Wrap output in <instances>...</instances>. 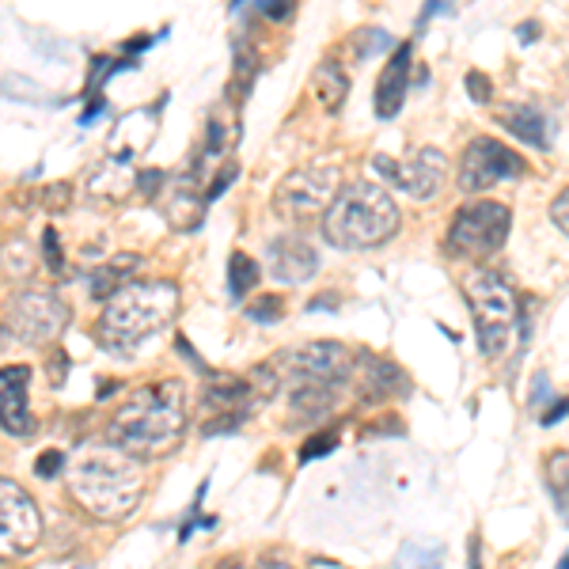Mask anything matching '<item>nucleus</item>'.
<instances>
[{
	"instance_id": "nucleus-32",
	"label": "nucleus",
	"mask_w": 569,
	"mask_h": 569,
	"mask_svg": "<svg viewBox=\"0 0 569 569\" xmlns=\"http://www.w3.org/2000/svg\"><path fill=\"white\" fill-rule=\"evenodd\" d=\"M259 12H262V16H270V20H284V16L292 12V4H284V0H262Z\"/></svg>"
},
{
	"instance_id": "nucleus-6",
	"label": "nucleus",
	"mask_w": 569,
	"mask_h": 569,
	"mask_svg": "<svg viewBox=\"0 0 569 569\" xmlns=\"http://www.w3.org/2000/svg\"><path fill=\"white\" fill-rule=\"evenodd\" d=\"M463 292H467V305H471L475 338H479L482 357H501L505 346H509L512 323L520 316L509 281L498 270H471L463 278Z\"/></svg>"
},
{
	"instance_id": "nucleus-25",
	"label": "nucleus",
	"mask_w": 569,
	"mask_h": 569,
	"mask_svg": "<svg viewBox=\"0 0 569 569\" xmlns=\"http://www.w3.org/2000/svg\"><path fill=\"white\" fill-rule=\"evenodd\" d=\"M42 259L50 262L53 273L66 270V259H61V243H58V232H53V228H46V236H42Z\"/></svg>"
},
{
	"instance_id": "nucleus-36",
	"label": "nucleus",
	"mask_w": 569,
	"mask_h": 569,
	"mask_svg": "<svg viewBox=\"0 0 569 569\" xmlns=\"http://www.w3.org/2000/svg\"><path fill=\"white\" fill-rule=\"evenodd\" d=\"M536 39H539V27L536 23H520V46H528Z\"/></svg>"
},
{
	"instance_id": "nucleus-5",
	"label": "nucleus",
	"mask_w": 569,
	"mask_h": 569,
	"mask_svg": "<svg viewBox=\"0 0 569 569\" xmlns=\"http://www.w3.org/2000/svg\"><path fill=\"white\" fill-rule=\"evenodd\" d=\"M399 206L388 190L357 179L338 194L330 213L323 217V236L338 251H376L399 232Z\"/></svg>"
},
{
	"instance_id": "nucleus-39",
	"label": "nucleus",
	"mask_w": 569,
	"mask_h": 569,
	"mask_svg": "<svg viewBox=\"0 0 569 569\" xmlns=\"http://www.w3.org/2000/svg\"><path fill=\"white\" fill-rule=\"evenodd\" d=\"M555 569H569V547H566V555H562V562H558Z\"/></svg>"
},
{
	"instance_id": "nucleus-9",
	"label": "nucleus",
	"mask_w": 569,
	"mask_h": 569,
	"mask_svg": "<svg viewBox=\"0 0 569 569\" xmlns=\"http://www.w3.org/2000/svg\"><path fill=\"white\" fill-rule=\"evenodd\" d=\"M525 160L501 144L498 137H471L460 156V171H456V187L463 194H482V190L498 187V182L525 176Z\"/></svg>"
},
{
	"instance_id": "nucleus-24",
	"label": "nucleus",
	"mask_w": 569,
	"mask_h": 569,
	"mask_svg": "<svg viewBox=\"0 0 569 569\" xmlns=\"http://www.w3.org/2000/svg\"><path fill=\"white\" fill-rule=\"evenodd\" d=\"M66 467H69V460L61 452H42L39 460H34V475H39V479H58Z\"/></svg>"
},
{
	"instance_id": "nucleus-35",
	"label": "nucleus",
	"mask_w": 569,
	"mask_h": 569,
	"mask_svg": "<svg viewBox=\"0 0 569 569\" xmlns=\"http://www.w3.org/2000/svg\"><path fill=\"white\" fill-rule=\"evenodd\" d=\"M467 569H482V543H479V536L467 539Z\"/></svg>"
},
{
	"instance_id": "nucleus-37",
	"label": "nucleus",
	"mask_w": 569,
	"mask_h": 569,
	"mask_svg": "<svg viewBox=\"0 0 569 569\" xmlns=\"http://www.w3.org/2000/svg\"><path fill=\"white\" fill-rule=\"evenodd\" d=\"M330 305H338V297H323V300H311V305H308V311H319V308H323V311H335V308H330Z\"/></svg>"
},
{
	"instance_id": "nucleus-29",
	"label": "nucleus",
	"mask_w": 569,
	"mask_h": 569,
	"mask_svg": "<svg viewBox=\"0 0 569 569\" xmlns=\"http://www.w3.org/2000/svg\"><path fill=\"white\" fill-rule=\"evenodd\" d=\"M550 220H555V224L569 236V187L555 201H550Z\"/></svg>"
},
{
	"instance_id": "nucleus-14",
	"label": "nucleus",
	"mask_w": 569,
	"mask_h": 569,
	"mask_svg": "<svg viewBox=\"0 0 569 569\" xmlns=\"http://www.w3.org/2000/svg\"><path fill=\"white\" fill-rule=\"evenodd\" d=\"M27 380H31L27 365H4V372H0V418H4V433L20 440L34 433V415H31V402H27Z\"/></svg>"
},
{
	"instance_id": "nucleus-38",
	"label": "nucleus",
	"mask_w": 569,
	"mask_h": 569,
	"mask_svg": "<svg viewBox=\"0 0 569 569\" xmlns=\"http://www.w3.org/2000/svg\"><path fill=\"white\" fill-rule=\"evenodd\" d=\"M254 569H292V566L289 562H278V558H262V562L254 566Z\"/></svg>"
},
{
	"instance_id": "nucleus-10",
	"label": "nucleus",
	"mask_w": 569,
	"mask_h": 569,
	"mask_svg": "<svg viewBox=\"0 0 569 569\" xmlns=\"http://www.w3.org/2000/svg\"><path fill=\"white\" fill-rule=\"evenodd\" d=\"M372 171L380 179H388L391 187H399L402 194L429 201L440 194V187L448 179V156L440 149H421L402 163H395L391 156H372Z\"/></svg>"
},
{
	"instance_id": "nucleus-1",
	"label": "nucleus",
	"mask_w": 569,
	"mask_h": 569,
	"mask_svg": "<svg viewBox=\"0 0 569 569\" xmlns=\"http://www.w3.org/2000/svg\"><path fill=\"white\" fill-rule=\"evenodd\" d=\"M190 391L182 380H156L137 388L107 421V440L133 460H156L171 452L187 433Z\"/></svg>"
},
{
	"instance_id": "nucleus-19",
	"label": "nucleus",
	"mask_w": 569,
	"mask_h": 569,
	"mask_svg": "<svg viewBox=\"0 0 569 569\" xmlns=\"http://www.w3.org/2000/svg\"><path fill=\"white\" fill-rule=\"evenodd\" d=\"M133 270H137V254H118V259H110L103 270L91 273V281H88L91 297H96V300H110L114 292H122L126 284L133 281L130 278Z\"/></svg>"
},
{
	"instance_id": "nucleus-20",
	"label": "nucleus",
	"mask_w": 569,
	"mask_h": 569,
	"mask_svg": "<svg viewBox=\"0 0 569 569\" xmlns=\"http://www.w3.org/2000/svg\"><path fill=\"white\" fill-rule=\"evenodd\" d=\"M259 281H262L259 259H251L247 251H232V259H228V297L243 300Z\"/></svg>"
},
{
	"instance_id": "nucleus-18",
	"label": "nucleus",
	"mask_w": 569,
	"mask_h": 569,
	"mask_svg": "<svg viewBox=\"0 0 569 569\" xmlns=\"http://www.w3.org/2000/svg\"><path fill=\"white\" fill-rule=\"evenodd\" d=\"M311 84H316V99L319 107L327 110V114H335V110H342L346 96H350V72L338 66L335 58H327L323 66L316 69V77H311Z\"/></svg>"
},
{
	"instance_id": "nucleus-12",
	"label": "nucleus",
	"mask_w": 569,
	"mask_h": 569,
	"mask_svg": "<svg viewBox=\"0 0 569 569\" xmlns=\"http://www.w3.org/2000/svg\"><path fill=\"white\" fill-rule=\"evenodd\" d=\"M8 316L16 323V335L27 346H46L69 327V308L58 292L50 289H27L8 305Z\"/></svg>"
},
{
	"instance_id": "nucleus-11",
	"label": "nucleus",
	"mask_w": 569,
	"mask_h": 569,
	"mask_svg": "<svg viewBox=\"0 0 569 569\" xmlns=\"http://www.w3.org/2000/svg\"><path fill=\"white\" fill-rule=\"evenodd\" d=\"M42 539V512L20 482L0 479V547L4 555H31Z\"/></svg>"
},
{
	"instance_id": "nucleus-28",
	"label": "nucleus",
	"mask_w": 569,
	"mask_h": 569,
	"mask_svg": "<svg viewBox=\"0 0 569 569\" xmlns=\"http://www.w3.org/2000/svg\"><path fill=\"white\" fill-rule=\"evenodd\" d=\"M228 149V130L224 122H209V137H206V156H220Z\"/></svg>"
},
{
	"instance_id": "nucleus-27",
	"label": "nucleus",
	"mask_w": 569,
	"mask_h": 569,
	"mask_svg": "<svg viewBox=\"0 0 569 569\" xmlns=\"http://www.w3.org/2000/svg\"><path fill=\"white\" fill-rule=\"evenodd\" d=\"M254 61H251V53H247V46L243 42H236V77H240V91L251 88V77H254Z\"/></svg>"
},
{
	"instance_id": "nucleus-13",
	"label": "nucleus",
	"mask_w": 569,
	"mask_h": 569,
	"mask_svg": "<svg viewBox=\"0 0 569 569\" xmlns=\"http://www.w3.org/2000/svg\"><path fill=\"white\" fill-rule=\"evenodd\" d=\"M266 259H270L273 281H281V284H308L319 273L316 243L305 240V236H297V232L278 236V240L270 243V254H266Z\"/></svg>"
},
{
	"instance_id": "nucleus-31",
	"label": "nucleus",
	"mask_w": 569,
	"mask_h": 569,
	"mask_svg": "<svg viewBox=\"0 0 569 569\" xmlns=\"http://www.w3.org/2000/svg\"><path fill=\"white\" fill-rule=\"evenodd\" d=\"M566 415H569V399H555L550 402V410L539 415V421H543V426H555V421H562Z\"/></svg>"
},
{
	"instance_id": "nucleus-8",
	"label": "nucleus",
	"mask_w": 569,
	"mask_h": 569,
	"mask_svg": "<svg viewBox=\"0 0 569 569\" xmlns=\"http://www.w3.org/2000/svg\"><path fill=\"white\" fill-rule=\"evenodd\" d=\"M342 168L338 163H305L292 168L273 190V213L284 220H319L342 194Z\"/></svg>"
},
{
	"instance_id": "nucleus-2",
	"label": "nucleus",
	"mask_w": 569,
	"mask_h": 569,
	"mask_svg": "<svg viewBox=\"0 0 569 569\" xmlns=\"http://www.w3.org/2000/svg\"><path fill=\"white\" fill-rule=\"evenodd\" d=\"M289 391V407L297 418H323L353 376V353L342 342H305L281 350L266 361Z\"/></svg>"
},
{
	"instance_id": "nucleus-15",
	"label": "nucleus",
	"mask_w": 569,
	"mask_h": 569,
	"mask_svg": "<svg viewBox=\"0 0 569 569\" xmlns=\"http://www.w3.org/2000/svg\"><path fill=\"white\" fill-rule=\"evenodd\" d=\"M410 61H415V42H399L391 50V61L383 66L380 80H376V114L395 118L402 110L410 88Z\"/></svg>"
},
{
	"instance_id": "nucleus-34",
	"label": "nucleus",
	"mask_w": 569,
	"mask_h": 569,
	"mask_svg": "<svg viewBox=\"0 0 569 569\" xmlns=\"http://www.w3.org/2000/svg\"><path fill=\"white\" fill-rule=\"evenodd\" d=\"M156 182H163V171H141V176H137V187H141L144 198L156 194Z\"/></svg>"
},
{
	"instance_id": "nucleus-7",
	"label": "nucleus",
	"mask_w": 569,
	"mask_h": 569,
	"mask_svg": "<svg viewBox=\"0 0 569 569\" xmlns=\"http://www.w3.org/2000/svg\"><path fill=\"white\" fill-rule=\"evenodd\" d=\"M509 228H512L509 206L486 201V198L471 201V206L456 209L452 224H448V236H445V251L452 254V259L482 262L501 251L505 240H509Z\"/></svg>"
},
{
	"instance_id": "nucleus-3",
	"label": "nucleus",
	"mask_w": 569,
	"mask_h": 569,
	"mask_svg": "<svg viewBox=\"0 0 569 569\" xmlns=\"http://www.w3.org/2000/svg\"><path fill=\"white\" fill-rule=\"evenodd\" d=\"M141 467L130 452L103 445H84L77 460L69 463V490L80 509H88L96 520L118 525L137 509L141 501Z\"/></svg>"
},
{
	"instance_id": "nucleus-33",
	"label": "nucleus",
	"mask_w": 569,
	"mask_h": 569,
	"mask_svg": "<svg viewBox=\"0 0 569 569\" xmlns=\"http://www.w3.org/2000/svg\"><path fill=\"white\" fill-rule=\"evenodd\" d=\"M550 399H558V395H550V380L539 372L536 376V395H531V407H543V402H550Z\"/></svg>"
},
{
	"instance_id": "nucleus-26",
	"label": "nucleus",
	"mask_w": 569,
	"mask_h": 569,
	"mask_svg": "<svg viewBox=\"0 0 569 569\" xmlns=\"http://www.w3.org/2000/svg\"><path fill=\"white\" fill-rule=\"evenodd\" d=\"M463 84H467V91H471V99H475V103H490L493 84H490V77H486V72H467V77H463Z\"/></svg>"
},
{
	"instance_id": "nucleus-30",
	"label": "nucleus",
	"mask_w": 569,
	"mask_h": 569,
	"mask_svg": "<svg viewBox=\"0 0 569 569\" xmlns=\"http://www.w3.org/2000/svg\"><path fill=\"white\" fill-rule=\"evenodd\" d=\"M236 179V163H228V168H220V176L213 179V187H209V201H213V198H220V194H224V187H228V182H232Z\"/></svg>"
},
{
	"instance_id": "nucleus-4",
	"label": "nucleus",
	"mask_w": 569,
	"mask_h": 569,
	"mask_svg": "<svg viewBox=\"0 0 569 569\" xmlns=\"http://www.w3.org/2000/svg\"><path fill=\"white\" fill-rule=\"evenodd\" d=\"M176 311H179L176 281H130L99 311L96 338L110 353H133L137 346L149 342L156 330L168 327Z\"/></svg>"
},
{
	"instance_id": "nucleus-21",
	"label": "nucleus",
	"mask_w": 569,
	"mask_h": 569,
	"mask_svg": "<svg viewBox=\"0 0 569 569\" xmlns=\"http://www.w3.org/2000/svg\"><path fill=\"white\" fill-rule=\"evenodd\" d=\"M543 479L550 486V493H569V452H550L543 460Z\"/></svg>"
},
{
	"instance_id": "nucleus-40",
	"label": "nucleus",
	"mask_w": 569,
	"mask_h": 569,
	"mask_svg": "<svg viewBox=\"0 0 569 569\" xmlns=\"http://www.w3.org/2000/svg\"><path fill=\"white\" fill-rule=\"evenodd\" d=\"M217 569H243V566H240V562H220Z\"/></svg>"
},
{
	"instance_id": "nucleus-17",
	"label": "nucleus",
	"mask_w": 569,
	"mask_h": 569,
	"mask_svg": "<svg viewBox=\"0 0 569 569\" xmlns=\"http://www.w3.org/2000/svg\"><path fill=\"white\" fill-rule=\"evenodd\" d=\"M498 122L509 130L517 141H525L531 144V149H539V152H547L550 149V133H547V118L539 114L531 103H505L498 110Z\"/></svg>"
},
{
	"instance_id": "nucleus-22",
	"label": "nucleus",
	"mask_w": 569,
	"mask_h": 569,
	"mask_svg": "<svg viewBox=\"0 0 569 569\" xmlns=\"http://www.w3.org/2000/svg\"><path fill=\"white\" fill-rule=\"evenodd\" d=\"M335 448H338V433H330V429H323V433H311L305 445H300V463L323 460V456H330Z\"/></svg>"
},
{
	"instance_id": "nucleus-23",
	"label": "nucleus",
	"mask_w": 569,
	"mask_h": 569,
	"mask_svg": "<svg viewBox=\"0 0 569 569\" xmlns=\"http://www.w3.org/2000/svg\"><path fill=\"white\" fill-rule=\"evenodd\" d=\"M281 316H284L281 297H259L254 305H247V319L251 323H278Z\"/></svg>"
},
{
	"instance_id": "nucleus-16",
	"label": "nucleus",
	"mask_w": 569,
	"mask_h": 569,
	"mask_svg": "<svg viewBox=\"0 0 569 569\" xmlns=\"http://www.w3.org/2000/svg\"><path fill=\"white\" fill-rule=\"evenodd\" d=\"M361 365V391L369 402H383L388 395H410V380L402 376V369L395 361H380L376 353H357Z\"/></svg>"
}]
</instances>
